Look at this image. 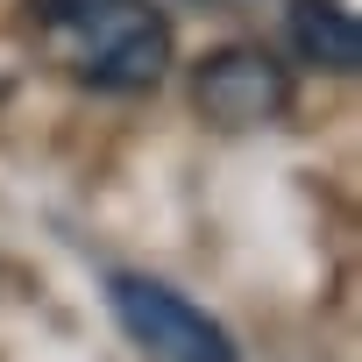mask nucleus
Segmentation results:
<instances>
[{"mask_svg":"<svg viewBox=\"0 0 362 362\" xmlns=\"http://www.w3.org/2000/svg\"><path fill=\"white\" fill-rule=\"evenodd\" d=\"M284 36H291L298 64H313V71L348 78L362 64V29H355L348 0H291V8H284Z\"/></svg>","mask_w":362,"mask_h":362,"instance_id":"nucleus-4","label":"nucleus"},{"mask_svg":"<svg viewBox=\"0 0 362 362\" xmlns=\"http://www.w3.org/2000/svg\"><path fill=\"white\" fill-rule=\"evenodd\" d=\"M107 305H114V327L128 334V348L142 362H242L235 334L206 305H192L177 284H163V277L114 270L107 277Z\"/></svg>","mask_w":362,"mask_h":362,"instance_id":"nucleus-2","label":"nucleus"},{"mask_svg":"<svg viewBox=\"0 0 362 362\" xmlns=\"http://www.w3.org/2000/svg\"><path fill=\"white\" fill-rule=\"evenodd\" d=\"M298 100V78L263 43H221L192 64V107L214 128H270Z\"/></svg>","mask_w":362,"mask_h":362,"instance_id":"nucleus-3","label":"nucleus"},{"mask_svg":"<svg viewBox=\"0 0 362 362\" xmlns=\"http://www.w3.org/2000/svg\"><path fill=\"white\" fill-rule=\"evenodd\" d=\"M192 8H214V15H242V8H263V0H192Z\"/></svg>","mask_w":362,"mask_h":362,"instance_id":"nucleus-5","label":"nucleus"},{"mask_svg":"<svg viewBox=\"0 0 362 362\" xmlns=\"http://www.w3.org/2000/svg\"><path fill=\"white\" fill-rule=\"evenodd\" d=\"M29 29L93 93H149L170 71V22L149 0H22Z\"/></svg>","mask_w":362,"mask_h":362,"instance_id":"nucleus-1","label":"nucleus"}]
</instances>
